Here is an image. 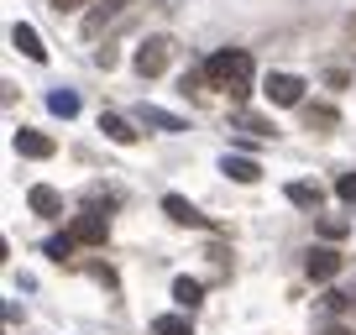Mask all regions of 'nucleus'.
Segmentation results:
<instances>
[{
	"label": "nucleus",
	"instance_id": "obj_1",
	"mask_svg": "<svg viewBox=\"0 0 356 335\" xmlns=\"http://www.w3.org/2000/svg\"><path fill=\"white\" fill-rule=\"evenodd\" d=\"M204 84H210V90H225L231 100H246V95H252V53L225 47V53L204 58Z\"/></svg>",
	"mask_w": 356,
	"mask_h": 335
},
{
	"label": "nucleus",
	"instance_id": "obj_2",
	"mask_svg": "<svg viewBox=\"0 0 356 335\" xmlns=\"http://www.w3.org/2000/svg\"><path fill=\"white\" fill-rule=\"evenodd\" d=\"M105 236H111V215L100 204H89V210L74 215V241L79 246H105Z\"/></svg>",
	"mask_w": 356,
	"mask_h": 335
},
{
	"label": "nucleus",
	"instance_id": "obj_3",
	"mask_svg": "<svg viewBox=\"0 0 356 335\" xmlns=\"http://www.w3.org/2000/svg\"><path fill=\"white\" fill-rule=\"evenodd\" d=\"M168 58H173V37H147V42L136 47L131 63H136V74H142V79H157L168 68Z\"/></svg>",
	"mask_w": 356,
	"mask_h": 335
},
{
	"label": "nucleus",
	"instance_id": "obj_4",
	"mask_svg": "<svg viewBox=\"0 0 356 335\" xmlns=\"http://www.w3.org/2000/svg\"><path fill=\"white\" fill-rule=\"evenodd\" d=\"M262 95H267L273 105H299V100H304V79H299V74H267V79H262Z\"/></svg>",
	"mask_w": 356,
	"mask_h": 335
},
{
	"label": "nucleus",
	"instance_id": "obj_5",
	"mask_svg": "<svg viewBox=\"0 0 356 335\" xmlns=\"http://www.w3.org/2000/svg\"><path fill=\"white\" fill-rule=\"evenodd\" d=\"M126 6H136V0H100V6H95V11L84 16V37H100L111 22H121V16H126Z\"/></svg>",
	"mask_w": 356,
	"mask_h": 335
},
{
	"label": "nucleus",
	"instance_id": "obj_6",
	"mask_svg": "<svg viewBox=\"0 0 356 335\" xmlns=\"http://www.w3.org/2000/svg\"><path fill=\"white\" fill-rule=\"evenodd\" d=\"M304 272H309L314 283H330L335 272H341V252H330V246H314L309 257H304Z\"/></svg>",
	"mask_w": 356,
	"mask_h": 335
},
{
	"label": "nucleus",
	"instance_id": "obj_7",
	"mask_svg": "<svg viewBox=\"0 0 356 335\" xmlns=\"http://www.w3.org/2000/svg\"><path fill=\"white\" fill-rule=\"evenodd\" d=\"M283 194H289V204H299V210H309V215H320V204H325V189L309 183V179H293Z\"/></svg>",
	"mask_w": 356,
	"mask_h": 335
},
{
	"label": "nucleus",
	"instance_id": "obj_8",
	"mask_svg": "<svg viewBox=\"0 0 356 335\" xmlns=\"http://www.w3.org/2000/svg\"><path fill=\"white\" fill-rule=\"evenodd\" d=\"M16 152L42 163V157H53L58 147H53V136H42V131H32V126H22V131H16Z\"/></svg>",
	"mask_w": 356,
	"mask_h": 335
},
{
	"label": "nucleus",
	"instance_id": "obj_9",
	"mask_svg": "<svg viewBox=\"0 0 356 335\" xmlns=\"http://www.w3.org/2000/svg\"><path fill=\"white\" fill-rule=\"evenodd\" d=\"M11 47H22L32 63H42V58H47V47H42V37H37V26H26V22L11 26Z\"/></svg>",
	"mask_w": 356,
	"mask_h": 335
},
{
	"label": "nucleus",
	"instance_id": "obj_10",
	"mask_svg": "<svg viewBox=\"0 0 356 335\" xmlns=\"http://www.w3.org/2000/svg\"><path fill=\"white\" fill-rule=\"evenodd\" d=\"M142 126H152V131H189V121L184 115H173V111H157V105H142Z\"/></svg>",
	"mask_w": 356,
	"mask_h": 335
},
{
	"label": "nucleus",
	"instance_id": "obj_11",
	"mask_svg": "<svg viewBox=\"0 0 356 335\" xmlns=\"http://www.w3.org/2000/svg\"><path fill=\"white\" fill-rule=\"evenodd\" d=\"M163 215H168V220H178V225H204V215L194 210L184 194H163Z\"/></svg>",
	"mask_w": 356,
	"mask_h": 335
},
{
	"label": "nucleus",
	"instance_id": "obj_12",
	"mask_svg": "<svg viewBox=\"0 0 356 335\" xmlns=\"http://www.w3.org/2000/svg\"><path fill=\"white\" fill-rule=\"evenodd\" d=\"M220 173H225V179H236V183H257V179H262V168H257L252 157H231V152L220 157Z\"/></svg>",
	"mask_w": 356,
	"mask_h": 335
},
{
	"label": "nucleus",
	"instance_id": "obj_13",
	"mask_svg": "<svg viewBox=\"0 0 356 335\" xmlns=\"http://www.w3.org/2000/svg\"><path fill=\"white\" fill-rule=\"evenodd\" d=\"M26 204H32L37 215H63V199H58V189H47V183H32Z\"/></svg>",
	"mask_w": 356,
	"mask_h": 335
},
{
	"label": "nucleus",
	"instance_id": "obj_14",
	"mask_svg": "<svg viewBox=\"0 0 356 335\" xmlns=\"http://www.w3.org/2000/svg\"><path fill=\"white\" fill-rule=\"evenodd\" d=\"M100 131L111 136L115 147H131L136 142V131H131V121H121V115H100Z\"/></svg>",
	"mask_w": 356,
	"mask_h": 335
},
{
	"label": "nucleus",
	"instance_id": "obj_15",
	"mask_svg": "<svg viewBox=\"0 0 356 335\" xmlns=\"http://www.w3.org/2000/svg\"><path fill=\"white\" fill-rule=\"evenodd\" d=\"M231 126L236 131H252V136H273V121H262V115H252V111H236Z\"/></svg>",
	"mask_w": 356,
	"mask_h": 335
},
{
	"label": "nucleus",
	"instance_id": "obj_16",
	"mask_svg": "<svg viewBox=\"0 0 356 335\" xmlns=\"http://www.w3.org/2000/svg\"><path fill=\"white\" fill-rule=\"evenodd\" d=\"M47 111L68 121V115H79V95L74 90H53V95H47Z\"/></svg>",
	"mask_w": 356,
	"mask_h": 335
},
{
	"label": "nucleus",
	"instance_id": "obj_17",
	"mask_svg": "<svg viewBox=\"0 0 356 335\" xmlns=\"http://www.w3.org/2000/svg\"><path fill=\"white\" fill-rule=\"evenodd\" d=\"M173 299L184 304V309H194V304L204 299V288H200V283H194V278H178V283H173Z\"/></svg>",
	"mask_w": 356,
	"mask_h": 335
},
{
	"label": "nucleus",
	"instance_id": "obj_18",
	"mask_svg": "<svg viewBox=\"0 0 356 335\" xmlns=\"http://www.w3.org/2000/svg\"><path fill=\"white\" fill-rule=\"evenodd\" d=\"M152 335H194V330L184 314H163V320H152Z\"/></svg>",
	"mask_w": 356,
	"mask_h": 335
},
{
	"label": "nucleus",
	"instance_id": "obj_19",
	"mask_svg": "<svg viewBox=\"0 0 356 335\" xmlns=\"http://www.w3.org/2000/svg\"><path fill=\"white\" fill-rule=\"evenodd\" d=\"M74 231H63V236H53V241H47V257H53V262H68V257H74Z\"/></svg>",
	"mask_w": 356,
	"mask_h": 335
},
{
	"label": "nucleus",
	"instance_id": "obj_20",
	"mask_svg": "<svg viewBox=\"0 0 356 335\" xmlns=\"http://www.w3.org/2000/svg\"><path fill=\"white\" fill-rule=\"evenodd\" d=\"M320 231L330 236V241H341V236L351 231V220H346V215H325V220H320Z\"/></svg>",
	"mask_w": 356,
	"mask_h": 335
},
{
	"label": "nucleus",
	"instance_id": "obj_21",
	"mask_svg": "<svg viewBox=\"0 0 356 335\" xmlns=\"http://www.w3.org/2000/svg\"><path fill=\"white\" fill-rule=\"evenodd\" d=\"M335 194H341L346 204H356V173H341V183H335Z\"/></svg>",
	"mask_w": 356,
	"mask_h": 335
},
{
	"label": "nucleus",
	"instance_id": "obj_22",
	"mask_svg": "<svg viewBox=\"0 0 356 335\" xmlns=\"http://www.w3.org/2000/svg\"><path fill=\"white\" fill-rule=\"evenodd\" d=\"M79 6H100V0H53L58 16H63V11H79Z\"/></svg>",
	"mask_w": 356,
	"mask_h": 335
},
{
	"label": "nucleus",
	"instance_id": "obj_23",
	"mask_svg": "<svg viewBox=\"0 0 356 335\" xmlns=\"http://www.w3.org/2000/svg\"><path fill=\"white\" fill-rule=\"evenodd\" d=\"M346 304H351V293H335V288L325 293V309H346Z\"/></svg>",
	"mask_w": 356,
	"mask_h": 335
},
{
	"label": "nucleus",
	"instance_id": "obj_24",
	"mask_svg": "<svg viewBox=\"0 0 356 335\" xmlns=\"http://www.w3.org/2000/svg\"><path fill=\"white\" fill-rule=\"evenodd\" d=\"M320 335H351V330H346V325H330V330H320Z\"/></svg>",
	"mask_w": 356,
	"mask_h": 335
}]
</instances>
